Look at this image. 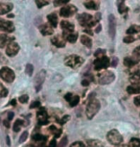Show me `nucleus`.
Wrapping results in <instances>:
<instances>
[{
	"mask_svg": "<svg viewBox=\"0 0 140 147\" xmlns=\"http://www.w3.org/2000/svg\"><path fill=\"white\" fill-rule=\"evenodd\" d=\"M78 21L82 26L86 27V28H92L93 26H95L98 23V21L91 15L86 13L80 15L78 16Z\"/></svg>",
	"mask_w": 140,
	"mask_h": 147,
	"instance_id": "nucleus-1",
	"label": "nucleus"
},
{
	"mask_svg": "<svg viewBox=\"0 0 140 147\" xmlns=\"http://www.w3.org/2000/svg\"><path fill=\"white\" fill-rule=\"evenodd\" d=\"M100 107H101L100 102H99L97 99H90L88 104H87V106H86V110L87 118L92 119L96 115V113L100 110Z\"/></svg>",
	"mask_w": 140,
	"mask_h": 147,
	"instance_id": "nucleus-2",
	"label": "nucleus"
},
{
	"mask_svg": "<svg viewBox=\"0 0 140 147\" xmlns=\"http://www.w3.org/2000/svg\"><path fill=\"white\" fill-rule=\"evenodd\" d=\"M84 63V59L81 56L78 55H70L64 59L65 65L71 68H78L80 67Z\"/></svg>",
	"mask_w": 140,
	"mask_h": 147,
	"instance_id": "nucleus-3",
	"label": "nucleus"
},
{
	"mask_svg": "<svg viewBox=\"0 0 140 147\" xmlns=\"http://www.w3.org/2000/svg\"><path fill=\"white\" fill-rule=\"evenodd\" d=\"M107 140L112 145H118L123 142V137L117 130H111L107 135Z\"/></svg>",
	"mask_w": 140,
	"mask_h": 147,
	"instance_id": "nucleus-4",
	"label": "nucleus"
},
{
	"mask_svg": "<svg viewBox=\"0 0 140 147\" xmlns=\"http://www.w3.org/2000/svg\"><path fill=\"white\" fill-rule=\"evenodd\" d=\"M115 75L112 71H104L98 75V83L100 85H108L114 81Z\"/></svg>",
	"mask_w": 140,
	"mask_h": 147,
	"instance_id": "nucleus-5",
	"label": "nucleus"
},
{
	"mask_svg": "<svg viewBox=\"0 0 140 147\" xmlns=\"http://www.w3.org/2000/svg\"><path fill=\"white\" fill-rule=\"evenodd\" d=\"M94 65V69L95 70H102V69L108 68L111 65V60L109 57H107L106 55L100 58H96V60L93 63Z\"/></svg>",
	"mask_w": 140,
	"mask_h": 147,
	"instance_id": "nucleus-6",
	"label": "nucleus"
},
{
	"mask_svg": "<svg viewBox=\"0 0 140 147\" xmlns=\"http://www.w3.org/2000/svg\"><path fill=\"white\" fill-rule=\"evenodd\" d=\"M0 76L1 78L7 83H13L15 79V72L12 69L7 67V66H3L0 70Z\"/></svg>",
	"mask_w": 140,
	"mask_h": 147,
	"instance_id": "nucleus-7",
	"label": "nucleus"
},
{
	"mask_svg": "<svg viewBox=\"0 0 140 147\" xmlns=\"http://www.w3.org/2000/svg\"><path fill=\"white\" fill-rule=\"evenodd\" d=\"M77 7H75L74 5H66V6L62 7L61 11H60V15L62 18H70L73 15H75L77 13Z\"/></svg>",
	"mask_w": 140,
	"mask_h": 147,
	"instance_id": "nucleus-8",
	"label": "nucleus"
},
{
	"mask_svg": "<svg viewBox=\"0 0 140 147\" xmlns=\"http://www.w3.org/2000/svg\"><path fill=\"white\" fill-rule=\"evenodd\" d=\"M19 51V45L15 41H11L10 43L7 44L6 47V54L9 57H13L18 53Z\"/></svg>",
	"mask_w": 140,
	"mask_h": 147,
	"instance_id": "nucleus-9",
	"label": "nucleus"
},
{
	"mask_svg": "<svg viewBox=\"0 0 140 147\" xmlns=\"http://www.w3.org/2000/svg\"><path fill=\"white\" fill-rule=\"evenodd\" d=\"M37 117H38V124H40V125H46L49 122L48 115H47V113H46L45 108H43V107L38 110V112L37 113Z\"/></svg>",
	"mask_w": 140,
	"mask_h": 147,
	"instance_id": "nucleus-10",
	"label": "nucleus"
},
{
	"mask_svg": "<svg viewBox=\"0 0 140 147\" xmlns=\"http://www.w3.org/2000/svg\"><path fill=\"white\" fill-rule=\"evenodd\" d=\"M0 30L6 33H12L15 31V25L12 21L1 19L0 20Z\"/></svg>",
	"mask_w": 140,
	"mask_h": 147,
	"instance_id": "nucleus-11",
	"label": "nucleus"
},
{
	"mask_svg": "<svg viewBox=\"0 0 140 147\" xmlns=\"http://www.w3.org/2000/svg\"><path fill=\"white\" fill-rule=\"evenodd\" d=\"M109 34L111 38H113L116 34V21L113 15L109 16Z\"/></svg>",
	"mask_w": 140,
	"mask_h": 147,
	"instance_id": "nucleus-12",
	"label": "nucleus"
},
{
	"mask_svg": "<svg viewBox=\"0 0 140 147\" xmlns=\"http://www.w3.org/2000/svg\"><path fill=\"white\" fill-rule=\"evenodd\" d=\"M140 62V56L133 55L131 57H126L124 59V65L127 67H133Z\"/></svg>",
	"mask_w": 140,
	"mask_h": 147,
	"instance_id": "nucleus-13",
	"label": "nucleus"
},
{
	"mask_svg": "<svg viewBox=\"0 0 140 147\" xmlns=\"http://www.w3.org/2000/svg\"><path fill=\"white\" fill-rule=\"evenodd\" d=\"M64 98L65 100H66L68 103H69V105L71 107H75L77 106V105L79 104L80 102V97L77 95V94H73V93H66L64 95Z\"/></svg>",
	"mask_w": 140,
	"mask_h": 147,
	"instance_id": "nucleus-14",
	"label": "nucleus"
},
{
	"mask_svg": "<svg viewBox=\"0 0 140 147\" xmlns=\"http://www.w3.org/2000/svg\"><path fill=\"white\" fill-rule=\"evenodd\" d=\"M45 75H46V71L45 70H42L40 73L38 74V76L36 77L35 84H36V90H37V91H40V88H42L43 81L45 80Z\"/></svg>",
	"mask_w": 140,
	"mask_h": 147,
	"instance_id": "nucleus-15",
	"label": "nucleus"
},
{
	"mask_svg": "<svg viewBox=\"0 0 140 147\" xmlns=\"http://www.w3.org/2000/svg\"><path fill=\"white\" fill-rule=\"evenodd\" d=\"M51 41L53 45H55L56 47H59V48H62V47L65 46V38H64V36H61V35L54 36V37H52Z\"/></svg>",
	"mask_w": 140,
	"mask_h": 147,
	"instance_id": "nucleus-16",
	"label": "nucleus"
},
{
	"mask_svg": "<svg viewBox=\"0 0 140 147\" xmlns=\"http://www.w3.org/2000/svg\"><path fill=\"white\" fill-rule=\"evenodd\" d=\"M40 29V32L42 33L43 36H49V35H53L54 30L52 28L51 25H48V24H42L38 27Z\"/></svg>",
	"mask_w": 140,
	"mask_h": 147,
	"instance_id": "nucleus-17",
	"label": "nucleus"
},
{
	"mask_svg": "<svg viewBox=\"0 0 140 147\" xmlns=\"http://www.w3.org/2000/svg\"><path fill=\"white\" fill-rule=\"evenodd\" d=\"M61 28L64 30V32L65 33H71V32H74V24H72L71 22L69 21H66V20H62L61 22Z\"/></svg>",
	"mask_w": 140,
	"mask_h": 147,
	"instance_id": "nucleus-18",
	"label": "nucleus"
},
{
	"mask_svg": "<svg viewBox=\"0 0 140 147\" xmlns=\"http://www.w3.org/2000/svg\"><path fill=\"white\" fill-rule=\"evenodd\" d=\"M127 92L129 94H138L140 93V83H133L127 88Z\"/></svg>",
	"mask_w": 140,
	"mask_h": 147,
	"instance_id": "nucleus-19",
	"label": "nucleus"
},
{
	"mask_svg": "<svg viewBox=\"0 0 140 147\" xmlns=\"http://www.w3.org/2000/svg\"><path fill=\"white\" fill-rule=\"evenodd\" d=\"M62 36H64V38H65V40L69 41L70 43H74L77 40V38H78V33H74V32H71V33L64 32L62 33Z\"/></svg>",
	"mask_w": 140,
	"mask_h": 147,
	"instance_id": "nucleus-20",
	"label": "nucleus"
},
{
	"mask_svg": "<svg viewBox=\"0 0 140 147\" xmlns=\"http://www.w3.org/2000/svg\"><path fill=\"white\" fill-rule=\"evenodd\" d=\"M13 37H9L8 35L1 34L0 35V47H1V48H4L6 44L10 43L11 41H13Z\"/></svg>",
	"mask_w": 140,
	"mask_h": 147,
	"instance_id": "nucleus-21",
	"label": "nucleus"
},
{
	"mask_svg": "<svg viewBox=\"0 0 140 147\" xmlns=\"http://www.w3.org/2000/svg\"><path fill=\"white\" fill-rule=\"evenodd\" d=\"M13 4L12 3H2L0 5V15H5V13L11 12L13 10Z\"/></svg>",
	"mask_w": 140,
	"mask_h": 147,
	"instance_id": "nucleus-22",
	"label": "nucleus"
},
{
	"mask_svg": "<svg viewBox=\"0 0 140 147\" xmlns=\"http://www.w3.org/2000/svg\"><path fill=\"white\" fill-rule=\"evenodd\" d=\"M87 147H104V143L99 140H87Z\"/></svg>",
	"mask_w": 140,
	"mask_h": 147,
	"instance_id": "nucleus-23",
	"label": "nucleus"
},
{
	"mask_svg": "<svg viewBox=\"0 0 140 147\" xmlns=\"http://www.w3.org/2000/svg\"><path fill=\"white\" fill-rule=\"evenodd\" d=\"M47 19H48V21H49V24L52 26V27H57L58 25V16L56 13H50V15H48L47 16Z\"/></svg>",
	"mask_w": 140,
	"mask_h": 147,
	"instance_id": "nucleus-24",
	"label": "nucleus"
},
{
	"mask_svg": "<svg viewBox=\"0 0 140 147\" xmlns=\"http://www.w3.org/2000/svg\"><path fill=\"white\" fill-rule=\"evenodd\" d=\"M81 42L84 44V46H86L87 48H91L92 47V40L88 36L86 35H83L81 37Z\"/></svg>",
	"mask_w": 140,
	"mask_h": 147,
	"instance_id": "nucleus-25",
	"label": "nucleus"
},
{
	"mask_svg": "<svg viewBox=\"0 0 140 147\" xmlns=\"http://www.w3.org/2000/svg\"><path fill=\"white\" fill-rule=\"evenodd\" d=\"M117 6H118V11L120 13L128 12L129 9L128 7L125 6V0H118L117 1Z\"/></svg>",
	"mask_w": 140,
	"mask_h": 147,
	"instance_id": "nucleus-26",
	"label": "nucleus"
},
{
	"mask_svg": "<svg viewBox=\"0 0 140 147\" xmlns=\"http://www.w3.org/2000/svg\"><path fill=\"white\" fill-rule=\"evenodd\" d=\"M84 7L89 10H98V8H99V4L96 3V2L93 1V0L86 2V3H84Z\"/></svg>",
	"mask_w": 140,
	"mask_h": 147,
	"instance_id": "nucleus-27",
	"label": "nucleus"
},
{
	"mask_svg": "<svg viewBox=\"0 0 140 147\" xmlns=\"http://www.w3.org/2000/svg\"><path fill=\"white\" fill-rule=\"evenodd\" d=\"M130 81L131 83H140V69L131 74L130 77Z\"/></svg>",
	"mask_w": 140,
	"mask_h": 147,
	"instance_id": "nucleus-28",
	"label": "nucleus"
},
{
	"mask_svg": "<svg viewBox=\"0 0 140 147\" xmlns=\"http://www.w3.org/2000/svg\"><path fill=\"white\" fill-rule=\"evenodd\" d=\"M33 140L36 141V142H38V143H42L47 140V138L44 137V136L40 135V134H35L34 136L32 137Z\"/></svg>",
	"mask_w": 140,
	"mask_h": 147,
	"instance_id": "nucleus-29",
	"label": "nucleus"
},
{
	"mask_svg": "<svg viewBox=\"0 0 140 147\" xmlns=\"http://www.w3.org/2000/svg\"><path fill=\"white\" fill-rule=\"evenodd\" d=\"M138 32H140V26H137V25H131L130 28L127 30L128 35H133Z\"/></svg>",
	"mask_w": 140,
	"mask_h": 147,
	"instance_id": "nucleus-30",
	"label": "nucleus"
},
{
	"mask_svg": "<svg viewBox=\"0 0 140 147\" xmlns=\"http://www.w3.org/2000/svg\"><path fill=\"white\" fill-rule=\"evenodd\" d=\"M129 147H140V140L137 138H131L129 142Z\"/></svg>",
	"mask_w": 140,
	"mask_h": 147,
	"instance_id": "nucleus-31",
	"label": "nucleus"
},
{
	"mask_svg": "<svg viewBox=\"0 0 140 147\" xmlns=\"http://www.w3.org/2000/svg\"><path fill=\"white\" fill-rule=\"evenodd\" d=\"M24 125V121L22 119H17V120L15 121V125H13V131L15 132H19V130H20V127Z\"/></svg>",
	"mask_w": 140,
	"mask_h": 147,
	"instance_id": "nucleus-32",
	"label": "nucleus"
},
{
	"mask_svg": "<svg viewBox=\"0 0 140 147\" xmlns=\"http://www.w3.org/2000/svg\"><path fill=\"white\" fill-rule=\"evenodd\" d=\"M50 132L53 133L56 138H59L62 134V129H58L56 126H51L50 127Z\"/></svg>",
	"mask_w": 140,
	"mask_h": 147,
	"instance_id": "nucleus-33",
	"label": "nucleus"
},
{
	"mask_svg": "<svg viewBox=\"0 0 140 147\" xmlns=\"http://www.w3.org/2000/svg\"><path fill=\"white\" fill-rule=\"evenodd\" d=\"M36 4H37L38 8H42L44 6H47L48 1L47 0H36Z\"/></svg>",
	"mask_w": 140,
	"mask_h": 147,
	"instance_id": "nucleus-34",
	"label": "nucleus"
},
{
	"mask_svg": "<svg viewBox=\"0 0 140 147\" xmlns=\"http://www.w3.org/2000/svg\"><path fill=\"white\" fill-rule=\"evenodd\" d=\"M69 1L70 0H54V6H56V7L62 6V5L67 4Z\"/></svg>",
	"mask_w": 140,
	"mask_h": 147,
	"instance_id": "nucleus-35",
	"label": "nucleus"
},
{
	"mask_svg": "<svg viewBox=\"0 0 140 147\" xmlns=\"http://www.w3.org/2000/svg\"><path fill=\"white\" fill-rule=\"evenodd\" d=\"M106 55V50H104V49H97L96 52L94 53V56L96 58H100V57H103Z\"/></svg>",
	"mask_w": 140,
	"mask_h": 147,
	"instance_id": "nucleus-36",
	"label": "nucleus"
},
{
	"mask_svg": "<svg viewBox=\"0 0 140 147\" xmlns=\"http://www.w3.org/2000/svg\"><path fill=\"white\" fill-rule=\"evenodd\" d=\"M26 73L28 74L29 76H31L33 74V72H34V66L31 63H28V65H26V69H25Z\"/></svg>",
	"mask_w": 140,
	"mask_h": 147,
	"instance_id": "nucleus-37",
	"label": "nucleus"
},
{
	"mask_svg": "<svg viewBox=\"0 0 140 147\" xmlns=\"http://www.w3.org/2000/svg\"><path fill=\"white\" fill-rule=\"evenodd\" d=\"M0 88H1V92H0V95H1V97H6L8 95V90L4 87L3 84L0 85Z\"/></svg>",
	"mask_w": 140,
	"mask_h": 147,
	"instance_id": "nucleus-38",
	"label": "nucleus"
},
{
	"mask_svg": "<svg viewBox=\"0 0 140 147\" xmlns=\"http://www.w3.org/2000/svg\"><path fill=\"white\" fill-rule=\"evenodd\" d=\"M134 40H135V38H134L133 36L131 35H129V36H127V37H125L124 38V42L125 43H131V42H133L134 41Z\"/></svg>",
	"mask_w": 140,
	"mask_h": 147,
	"instance_id": "nucleus-39",
	"label": "nucleus"
},
{
	"mask_svg": "<svg viewBox=\"0 0 140 147\" xmlns=\"http://www.w3.org/2000/svg\"><path fill=\"white\" fill-rule=\"evenodd\" d=\"M70 147H86V145L82 141H75L70 145Z\"/></svg>",
	"mask_w": 140,
	"mask_h": 147,
	"instance_id": "nucleus-40",
	"label": "nucleus"
},
{
	"mask_svg": "<svg viewBox=\"0 0 140 147\" xmlns=\"http://www.w3.org/2000/svg\"><path fill=\"white\" fill-rule=\"evenodd\" d=\"M27 138H28V132H24L23 134L21 135L20 138H19V142H20V143L24 142V141L27 140Z\"/></svg>",
	"mask_w": 140,
	"mask_h": 147,
	"instance_id": "nucleus-41",
	"label": "nucleus"
},
{
	"mask_svg": "<svg viewBox=\"0 0 140 147\" xmlns=\"http://www.w3.org/2000/svg\"><path fill=\"white\" fill-rule=\"evenodd\" d=\"M28 100H29V97H28V95H26V94H25V95H22V96L19 97V101H20L22 104L27 103Z\"/></svg>",
	"mask_w": 140,
	"mask_h": 147,
	"instance_id": "nucleus-42",
	"label": "nucleus"
},
{
	"mask_svg": "<svg viewBox=\"0 0 140 147\" xmlns=\"http://www.w3.org/2000/svg\"><path fill=\"white\" fill-rule=\"evenodd\" d=\"M118 62H119L118 58L117 57H113V58H112V61L111 62V65L113 66V67H116L117 65H118Z\"/></svg>",
	"mask_w": 140,
	"mask_h": 147,
	"instance_id": "nucleus-43",
	"label": "nucleus"
},
{
	"mask_svg": "<svg viewBox=\"0 0 140 147\" xmlns=\"http://www.w3.org/2000/svg\"><path fill=\"white\" fill-rule=\"evenodd\" d=\"M69 119H70V116H69V115H64V117L62 118V120L60 121V123H61L62 125H64V124L66 123V122H67L68 120H69Z\"/></svg>",
	"mask_w": 140,
	"mask_h": 147,
	"instance_id": "nucleus-44",
	"label": "nucleus"
},
{
	"mask_svg": "<svg viewBox=\"0 0 140 147\" xmlns=\"http://www.w3.org/2000/svg\"><path fill=\"white\" fill-rule=\"evenodd\" d=\"M40 106V101H34L30 106V109H35V108H38Z\"/></svg>",
	"mask_w": 140,
	"mask_h": 147,
	"instance_id": "nucleus-45",
	"label": "nucleus"
},
{
	"mask_svg": "<svg viewBox=\"0 0 140 147\" xmlns=\"http://www.w3.org/2000/svg\"><path fill=\"white\" fill-rule=\"evenodd\" d=\"M133 102H134V105H135L136 107H140V95L136 96L135 98L133 99Z\"/></svg>",
	"mask_w": 140,
	"mask_h": 147,
	"instance_id": "nucleus-46",
	"label": "nucleus"
},
{
	"mask_svg": "<svg viewBox=\"0 0 140 147\" xmlns=\"http://www.w3.org/2000/svg\"><path fill=\"white\" fill-rule=\"evenodd\" d=\"M133 55H137V56H140V45L139 46H137L134 48V50H133Z\"/></svg>",
	"mask_w": 140,
	"mask_h": 147,
	"instance_id": "nucleus-47",
	"label": "nucleus"
},
{
	"mask_svg": "<svg viewBox=\"0 0 140 147\" xmlns=\"http://www.w3.org/2000/svg\"><path fill=\"white\" fill-rule=\"evenodd\" d=\"M66 141H67V138H66V137H64V138H62V140L61 141L60 147H64L65 145H66Z\"/></svg>",
	"mask_w": 140,
	"mask_h": 147,
	"instance_id": "nucleus-48",
	"label": "nucleus"
},
{
	"mask_svg": "<svg viewBox=\"0 0 140 147\" xmlns=\"http://www.w3.org/2000/svg\"><path fill=\"white\" fill-rule=\"evenodd\" d=\"M89 83H90L89 80L84 79L83 81H82V85H83V86H86H86H88V85H89Z\"/></svg>",
	"mask_w": 140,
	"mask_h": 147,
	"instance_id": "nucleus-49",
	"label": "nucleus"
},
{
	"mask_svg": "<svg viewBox=\"0 0 140 147\" xmlns=\"http://www.w3.org/2000/svg\"><path fill=\"white\" fill-rule=\"evenodd\" d=\"M101 16H101V13H96V15H95V16H94V18L99 22V21L101 20Z\"/></svg>",
	"mask_w": 140,
	"mask_h": 147,
	"instance_id": "nucleus-50",
	"label": "nucleus"
},
{
	"mask_svg": "<svg viewBox=\"0 0 140 147\" xmlns=\"http://www.w3.org/2000/svg\"><path fill=\"white\" fill-rule=\"evenodd\" d=\"M56 146H57V142H56V140H52L50 144L48 145V147H56Z\"/></svg>",
	"mask_w": 140,
	"mask_h": 147,
	"instance_id": "nucleus-51",
	"label": "nucleus"
},
{
	"mask_svg": "<svg viewBox=\"0 0 140 147\" xmlns=\"http://www.w3.org/2000/svg\"><path fill=\"white\" fill-rule=\"evenodd\" d=\"M84 33H86V34H88V35H93V32L91 31V30H89V28L84 29Z\"/></svg>",
	"mask_w": 140,
	"mask_h": 147,
	"instance_id": "nucleus-52",
	"label": "nucleus"
},
{
	"mask_svg": "<svg viewBox=\"0 0 140 147\" xmlns=\"http://www.w3.org/2000/svg\"><path fill=\"white\" fill-rule=\"evenodd\" d=\"M101 30H102V26H101V24H98L97 27H96V29H95V32L99 33V32H101Z\"/></svg>",
	"mask_w": 140,
	"mask_h": 147,
	"instance_id": "nucleus-53",
	"label": "nucleus"
},
{
	"mask_svg": "<svg viewBox=\"0 0 140 147\" xmlns=\"http://www.w3.org/2000/svg\"><path fill=\"white\" fill-rule=\"evenodd\" d=\"M13 113H12V112H10L9 113H8V119L11 121L13 119Z\"/></svg>",
	"mask_w": 140,
	"mask_h": 147,
	"instance_id": "nucleus-54",
	"label": "nucleus"
},
{
	"mask_svg": "<svg viewBox=\"0 0 140 147\" xmlns=\"http://www.w3.org/2000/svg\"><path fill=\"white\" fill-rule=\"evenodd\" d=\"M10 104L12 105V106H15V105H16V100H15V99H13V100L10 102Z\"/></svg>",
	"mask_w": 140,
	"mask_h": 147,
	"instance_id": "nucleus-55",
	"label": "nucleus"
},
{
	"mask_svg": "<svg viewBox=\"0 0 140 147\" xmlns=\"http://www.w3.org/2000/svg\"><path fill=\"white\" fill-rule=\"evenodd\" d=\"M9 121H10V120H9ZM9 121L4 120V122H3V123H4V125L6 126V127H8V128H9V127H10V123H9Z\"/></svg>",
	"mask_w": 140,
	"mask_h": 147,
	"instance_id": "nucleus-56",
	"label": "nucleus"
},
{
	"mask_svg": "<svg viewBox=\"0 0 140 147\" xmlns=\"http://www.w3.org/2000/svg\"><path fill=\"white\" fill-rule=\"evenodd\" d=\"M115 147H129V145H126V144H118V145H115Z\"/></svg>",
	"mask_w": 140,
	"mask_h": 147,
	"instance_id": "nucleus-57",
	"label": "nucleus"
},
{
	"mask_svg": "<svg viewBox=\"0 0 140 147\" xmlns=\"http://www.w3.org/2000/svg\"><path fill=\"white\" fill-rule=\"evenodd\" d=\"M6 140H7V144H8V145H11V142H10V138H9V137H7V138H6Z\"/></svg>",
	"mask_w": 140,
	"mask_h": 147,
	"instance_id": "nucleus-58",
	"label": "nucleus"
},
{
	"mask_svg": "<svg viewBox=\"0 0 140 147\" xmlns=\"http://www.w3.org/2000/svg\"><path fill=\"white\" fill-rule=\"evenodd\" d=\"M8 16H9V18H13V13H10Z\"/></svg>",
	"mask_w": 140,
	"mask_h": 147,
	"instance_id": "nucleus-59",
	"label": "nucleus"
},
{
	"mask_svg": "<svg viewBox=\"0 0 140 147\" xmlns=\"http://www.w3.org/2000/svg\"><path fill=\"white\" fill-rule=\"evenodd\" d=\"M139 38H140V37H139Z\"/></svg>",
	"mask_w": 140,
	"mask_h": 147,
	"instance_id": "nucleus-60",
	"label": "nucleus"
}]
</instances>
